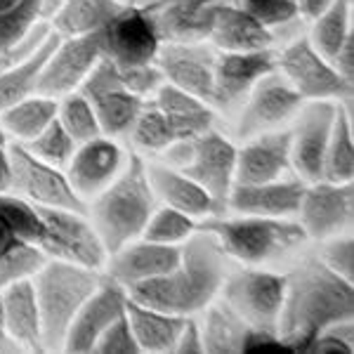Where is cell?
<instances>
[{
    "label": "cell",
    "instance_id": "obj_46",
    "mask_svg": "<svg viewBox=\"0 0 354 354\" xmlns=\"http://www.w3.org/2000/svg\"><path fill=\"white\" fill-rule=\"evenodd\" d=\"M118 76H121V83L125 88H128L133 95L142 97V100L151 97L163 83V73H161V68L156 66V62L118 66Z\"/></svg>",
    "mask_w": 354,
    "mask_h": 354
},
{
    "label": "cell",
    "instance_id": "obj_54",
    "mask_svg": "<svg viewBox=\"0 0 354 354\" xmlns=\"http://www.w3.org/2000/svg\"><path fill=\"white\" fill-rule=\"evenodd\" d=\"M19 347L15 345V340L8 335V328H5V319H3V302H0V354L5 352H17Z\"/></svg>",
    "mask_w": 354,
    "mask_h": 354
},
{
    "label": "cell",
    "instance_id": "obj_50",
    "mask_svg": "<svg viewBox=\"0 0 354 354\" xmlns=\"http://www.w3.org/2000/svg\"><path fill=\"white\" fill-rule=\"evenodd\" d=\"M330 3H333V0H298V12L300 17H305V19H314V17L322 15Z\"/></svg>",
    "mask_w": 354,
    "mask_h": 354
},
{
    "label": "cell",
    "instance_id": "obj_23",
    "mask_svg": "<svg viewBox=\"0 0 354 354\" xmlns=\"http://www.w3.org/2000/svg\"><path fill=\"white\" fill-rule=\"evenodd\" d=\"M180 260V245L156 243L145 236H137L133 241L121 245L109 253V277L125 288H133L137 283L151 281L163 277Z\"/></svg>",
    "mask_w": 354,
    "mask_h": 354
},
{
    "label": "cell",
    "instance_id": "obj_53",
    "mask_svg": "<svg viewBox=\"0 0 354 354\" xmlns=\"http://www.w3.org/2000/svg\"><path fill=\"white\" fill-rule=\"evenodd\" d=\"M62 5H64V0H38V19L50 24L55 15L62 10Z\"/></svg>",
    "mask_w": 354,
    "mask_h": 354
},
{
    "label": "cell",
    "instance_id": "obj_24",
    "mask_svg": "<svg viewBox=\"0 0 354 354\" xmlns=\"http://www.w3.org/2000/svg\"><path fill=\"white\" fill-rule=\"evenodd\" d=\"M290 170V130H265L248 137L241 149H236V182L241 185L279 180Z\"/></svg>",
    "mask_w": 354,
    "mask_h": 354
},
{
    "label": "cell",
    "instance_id": "obj_12",
    "mask_svg": "<svg viewBox=\"0 0 354 354\" xmlns=\"http://www.w3.org/2000/svg\"><path fill=\"white\" fill-rule=\"evenodd\" d=\"M78 93H83L90 100L97 113V121H100L102 135L109 137L128 135L147 102L125 88L121 76H118V66L104 57L88 73Z\"/></svg>",
    "mask_w": 354,
    "mask_h": 354
},
{
    "label": "cell",
    "instance_id": "obj_13",
    "mask_svg": "<svg viewBox=\"0 0 354 354\" xmlns=\"http://www.w3.org/2000/svg\"><path fill=\"white\" fill-rule=\"evenodd\" d=\"M302 97L293 88L281 71H272L262 76L253 90L243 100L236 113V137L248 140V137L265 133V130H277L283 123L298 113L302 106Z\"/></svg>",
    "mask_w": 354,
    "mask_h": 354
},
{
    "label": "cell",
    "instance_id": "obj_16",
    "mask_svg": "<svg viewBox=\"0 0 354 354\" xmlns=\"http://www.w3.org/2000/svg\"><path fill=\"white\" fill-rule=\"evenodd\" d=\"M354 187L352 182H328L317 180L305 185L298 208V222L307 239L326 241L352 230Z\"/></svg>",
    "mask_w": 354,
    "mask_h": 354
},
{
    "label": "cell",
    "instance_id": "obj_6",
    "mask_svg": "<svg viewBox=\"0 0 354 354\" xmlns=\"http://www.w3.org/2000/svg\"><path fill=\"white\" fill-rule=\"evenodd\" d=\"M168 165L198 182L215 203V215L227 210V198L236 182V147L215 128L196 137L177 140L161 151Z\"/></svg>",
    "mask_w": 354,
    "mask_h": 354
},
{
    "label": "cell",
    "instance_id": "obj_56",
    "mask_svg": "<svg viewBox=\"0 0 354 354\" xmlns=\"http://www.w3.org/2000/svg\"><path fill=\"white\" fill-rule=\"evenodd\" d=\"M12 5H17V0H0V12H5V10H10Z\"/></svg>",
    "mask_w": 354,
    "mask_h": 354
},
{
    "label": "cell",
    "instance_id": "obj_9",
    "mask_svg": "<svg viewBox=\"0 0 354 354\" xmlns=\"http://www.w3.org/2000/svg\"><path fill=\"white\" fill-rule=\"evenodd\" d=\"M8 156V192L17 194V196H24L36 205H50V208H66L85 213V201L73 192V187L66 180V173L62 168L41 161L19 142H10Z\"/></svg>",
    "mask_w": 354,
    "mask_h": 354
},
{
    "label": "cell",
    "instance_id": "obj_28",
    "mask_svg": "<svg viewBox=\"0 0 354 354\" xmlns=\"http://www.w3.org/2000/svg\"><path fill=\"white\" fill-rule=\"evenodd\" d=\"M125 317L130 322V328L135 333L140 352H151V354L173 352L177 333H180L182 324L187 319L180 317V314H170L156 310V307L142 305V302H137L133 298H128Z\"/></svg>",
    "mask_w": 354,
    "mask_h": 354
},
{
    "label": "cell",
    "instance_id": "obj_15",
    "mask_svg": "<svg viewBox=\"0 0 354 354\" xmlns=\"http://www.w3.org/2000/svg\"><path fill=\"white\" fill-rule=\"evenodd\" d=\"M338 113V102L310 100L302 102L290 128V165L302 182L322 180L324 153H326L330 130Z\"/></svg>",
    "mask_w": 354,
    "mask_h": 354
},
{
    "label": "cell",
    "instance_id": "obj_11",
    "mask_svg": "<svg viewBox=\"0 0 354 354\" xmlns=\"http://www.w3.org/2000/svg\"><path fill=\"white\" fill-rule=\"evenodd\" d=\"M104 59L116 66L145 64L153 62L161 45L156 15L145 12L133 5H123L116 15L97 31Z\"/></svg>",
    "mask_w": 354,
    "mask_h": 354
},
{
    "label": "cell",
    "instance_id": "obj_55",
    "mask_svg": "<svg viewBox=\"0 0 354 354\" xmlns=\"http://www.w3.org/2000/svg\"><path fill=\"white\" fill-rule=\"evenodd\" d=\"M15 239L17 236L12 234V230H10V225L3 218H0V253H3V250H8L10 245H12Z\"/></svg>",
    "mask_w": 354,
    "mask_h": 354
},
{
    "label": "cell",
    "instance_id": "obj_21",
    "mask_svg": "<svg viewBox=\"0 0 354 354\" xmlns=\"http://www.w3.org/2000/svg\"><path fill=\"white\" fill-rule=\"evenodd\" d=\"M205 41L220 53H248L274 48V31L260 24L239 0H222L210 12Z\"/></svg>",
    "mask_w": 354,
    "mask_h": 354
},
{
    "label": "cell",
    "instance_id": "obj_2",
    "mask_svg": "<svg viewBox=\"0 0 354 354\" xmlns=\"http://www.w3.org/2000/svg\"><path fill=\"white\" fill-rule=\"evenodd\" d=\"M225 274L227 255L222 253L218 239L205 230H196L180 243V260L173 270L128 288V295L142 305L189 317L203 312L210 300L218 298Z\"/></svg>",
    "mask_w": 354,
    "mask_h": 354
},
{
    "label": "cell",
    "instance_id": "obj_42",
    "mask_svg": "<svg viewBox=\"0 0 354 354\" xmlns=\"http://www.w3.org/2000/svg\"><path fill=\"white\" fill-rule=\"evenodd\" d=\"M38 21V0H17V5L0 12V48L24 41Z\"/></svg>",
    "mask_w": 354,
    "mask_h": 354
},
{
    "label": "cell",
    "instance_id": "obj_37",
    "mask_svg": "<svg viewBox=\"0 0 354 354\" xmlns=\"http://www.w3.org/2000/svg\"><path fill=\"white\" fill-rule=\"evenodd\" d=\"M128 135L133 137L137 149L153 151V153L165 151L170 145H175L180 140L168 118L153 106V102H145V106H142L140 116L135 118Z\"/></svg>",
    "mask_w": 354,
    "mask_h": 354
},
{
    "label": "cell",
    "instance_id": "obj_43",
    "mask_svg": "<svg viewBox=\"0 0 354 354\" xmlns=\"http://www.w3.org/2000/svg\"><path fill=\"white\" fill-rule=\"evenodd\" d=\"M260 24L267 28L286 26L300 17L298 12V0H239Z\"/></svg>",
    "mask_w": 354,
    "mask_h": 354
},
{
    "label": "cell",
    "instance_id": "obj_36",
    "mask_svg": "<svg viewBox=\"0 0 354 354\" xmlns=\"http://www.w3.org/2000/svg\"><path fill=\"white\" fill-rule=\"evenodd\" d=\"M57 121L62 123V128L71 135V140L76 145L93 140V137L102 135L97 113L90 104V100L83 93H68L57 100Z\"/></svg>",
    "mask_w": 354,
    "mask_h": 354
},
{
    "label": "cell",
    "instance_id": "obj_20",
    "mask_svg": "<svg viewBox=\"0 0 354 354\" xmlns=\"http://www.w3.org/2000/svg\"><path fill=\"white\" fill-rule=\"evenodd\" d=\"M128 163V151L109 135H97L76 147L66 163V180L83 198H95L109 182L116 180Z\"/></svg>",
    "mask_w": 354,
    "mask_h": 354
},
{
    "label": "cell",
    "instance_id": "obj_5",
    "mask_svg": "<svg viewBox=\"0 0 354 354\" xmlns=\"http://www.w3.org/2000/svg\"><path fill=\"white\" fill-rule=\"evenodd\" d=\"M198 230L210 232L218 239L222 253L243 265H265L307 241L300 222L290 218H262V215H241L234 218H213Z\"/></svg>",
    "mask_w": 354,
    "mask_h": 354
},
{
    "label": "cell",
    "instance_id": "obj_8",
    "mask_svg": "<svg viewBox=\"0 0 354 354\" xmlns=\"http://www.w3.org/2000/svg\"><path fill=\"white\" fill-rule=\"evenodd\" d=\"M43 215V239L41 248L48 258L66 260L73 265H83L90 270H102L106 265L104 243L95 225L85 218L81 210H66V208H50V205H38Z\"/></svg>",
    "mask_w": 354,
    "mask_h": 354
},
{
    "label": "cell",
    "instance_id": "obj_18",
    "mask_svg": "<svg viewBox=\"0 0 354 354\" xmlns=\"http://www.w3.org/2000/svg\"><path fill=\"white\" fill-rule=\"evenodd\" d=\"M218 50L208 41H161L153 57L163 81L210 104Z\"/></svg>",
    "mask_w": 354,
    "mask_h": 354
},
{
    "label": "cell",
    "instance_id": "obj_44",
    "mask_svg": "<svg viewBox=\"0 0 354 354\" xmlns=\"http://www.w3.org/2000/svg\"><path fill=\"white\" fill-rule=\"evenodd\" d=\"M322 253L319 260L333 270L338 277L354 281V241L352 234H338V236H330L326 241H322Z\"/></svg>",
    "mask_w": 354,
    "mask_h": 354
},
{
    "label": "cell",
    "instance_id": "obj_39",
    "mask_svg": "<svg viewBox=\"0 0 354 354\" xmlns=\"http://www.w3.org/2000/svg\"><path fill=\"white\" fill-rule=\"evenodd\" d=\"M45 262H48V255L41 245L15 239L8 250L0 253V288L15 281L33 279Z\"/></svg>",
    "mask_w": 354,
    "mask_h": 354
},
{
    "label": "cell",
    "instance_id": "obj_19",
    "mask_svg": "<svg viewBox=\"0 0 354 354\" xmlns=\"http://www.w3.org/2000/svg\"><path fill=\"white\" fill-rule=\"evenodd\" d=\"M128 298H130L128 288L121 286L118 281H113L109 274H102L97 288L88 295V300L83 302L81 310L73 317L62 350H66L71 354L93 352L102 330L109 326L111 322H116L125 312Z\"/></svg>",
    "mask_w": 354,
    "mask_h": 354
},
{
    "label": "cell",
    "instance_id": "obj_38",
    "mask_svg": "<svg viewBox=\"0 0 354 354\" xmlns=\"http://www.w3.org/2000/svg\"><path fill=\"white\" fill-rule=\"evenodd\" d=\"M0 218L8 222L17 239L28 243H41L45 232L43 215L38 205L28 198L17 196L12 192H3L0 194Z\"/></svg>",
    "mask_w": 354,
    "mask_h": 354
},
{
    "label": "cell",
    "instance_id": "obj_34",
    "mask_svg": "<svg viewBox=\"0 0 354 354\" xmlns=\"http://www.w3.org/2000/svg\"><path fill=\"white\" fill-rule=\"evenodd\" d=\"M354 175V145H352V123L350 113L342 104H338L335 123L330 130V140L324 153L322 180L328 182H352Z\"/></svg>",
    "mask_w": 354,
    "mask_h": 354
},
{
    "label": "cell",
    "instance_id": "obj_51",
    "mask_svg": "<svg viewBox=\"0 0 354 354\" xmlns=\"http://www.w3.org/2000/svg\"><path fill=\"white\" fill-rule=\"evenodd\" d=\"M8 177H10V156H8V142L0 130V194L8 192Z\"/></svg>",
    "mask_w": 354,
    "mask_h": 354
},
{
    "label": "cell",
    "instance_id": "obj_49",
    "mask_svg": "<svg viewBox=\"0 0 354 354\" xmlns=\"http://www.w3.org/2000/svg\"><path fill=\"white\" fill-rule=\"evenodd\" d=\"M330 62H333V66L338 68L347 81H352V78H354V33L340 45L338 53L333 55V59H330Z\"/></svg>",
    "mask_w": 354,
    "mask_h": 354
},
{
    "label": "cell",
    "instance_id": "obj_7",
    "mask_svg": "<svg viewBox=\"0 0 354 354\" xmlns=\"http://www.w3.org/2000/svg\"><path fill=\"white\" fill-rule=\"evenodd\" d=\"M220 293L248 326L277 330L286 295V274L260 270V265H245L225 274Z\"/></svg>",
    "mask_w": 354,
    "mask_h": 354
},
{
    "label": "cell",
    "instance_id": "obj_52",
    "mask_svg": "<svg viewBox=\"0 0 354 354\" xmlns=\"http://www.w3.org/2000/svg\"><path fill=\"white\" fill-rule=\"evenodd\" d=\"M123 5H133V8H140L145 12H151V15H158L161 10H165L168 5H173L175 0H121Z\"/></svg>",
    "mask_w": 354,
    "mask_h": 354
},
{
    "label": "cell",
    "instance_id": "obj_4",
    "mask_svg": "<svg viewBox=\"0 0 354 354\" xmlns=\"http://www.w3.org/2000/svg\"><path fill=\"white\" fill-rule=\"evenodd\" d=\"M100 279L102 270H90V267L55 258H48V262L36 272L31 281L41 307L45 350H62L73 317L97 288Z\"/></svg>",
    "mask_w": 354,
    "mask_h": 354
},
{
    "label": "cell",
    "instance_id": "obj_3",
    "mask_svg": "<svg viewBox=\"0 0 354 354\" xmlns=\"http://www.w3.org/2000/svg\"><path fill=\"white\" fill-rule=\"evenodd\" d=\"M156 205L158 198L149 185L145 158L140 153H128L125 168L97 194L93 205V225L106 253L142 236Z\"/></svg>",
    "mask_w": 354,
    "mask_h": 354
},
{
    "label": "cell",
    "instance_id": "obj_29",
    "mask_svg": "<svg viewBox=\"0 0 354 354\" xmlns=\"http://www.w3.org/2000/svg\"><path fill=\"white\" fill-rule=\"evenodd\" d=\"M201 340L208 354H239L248 333V324L225 298H213L203 307Z\"/></svg>",
    "mask_w": 354,
    "mask_h": 354
},
{
    "label": "cell",
    "instance_id": "obj_40",
    "mask_svg": "<svg viewBox=\"0 0 354 354\" xmlns=\"http://www.w3.org/2000/svg\"><path fill=\"white\" fill-rule=\"evenodd\" d=\"M194 232H196V218L177 208H170V205H156V210L149 215L145 230H142V236L156 243L180 245Z\"/></svg>",
    "mask_w": 354,
    "mask_h": 354
},
{
    "label": "cell",
    "instance_id": "obj_10",
    "mask_svg": "<svg viewBox=\"0 0 354 354\" xmlns=\"http://www.w3.org/2000/svg\"><path fill=\"white\" fill-rule=\"evenodd\" d=\"M277 68L286 81L300 93L305 102L333 100L347 102L352 97V81L333 66L326 57L310 43V38H298L277 55Z\"/></svg>",
    "mask_w": 354,
    "mask_h": 354
},
{
    "label": "cell",
    "instance_id": "obj_27",
    "mask_svg": "<svg viewBox=\"0 0 354 354\" xmlns=\"http://www.w3.org/2000/svg\"><path fill=\"white\" fill-rule=\"evenodd\" d=\"M151 102L158 111L173 125L180 140L196 137L215 125V111L201 97H194L170 83H161V88L151 95Z\"/></svg>",
    "mask_w": 354,
    "mask_h": 354
},
{
    "label": "cell",
    "instance_id": "obj_33",
    "mask_svg": "<svg viewBox=\"0 0 354 354\" xmlns=\"http://www.w3.org/2000/svg\"><path fill=\"white\" fill-rule=\"evenodd\" d=\"M57 41H59V33L50 31V36L41 43V48H38L36 53L28 55L21 64L0 73V113L8 111L15 102L21 100V97L36 93V78H38V73H41L43 62L53 53Z\"/></svg>",
    "mask_w": 354,
    "mask_h": 354
},
{
    "label": "cell",
    "instance_id": "obj_17",
    "mask_svg": "<svg viewBox=\"0 0 354 354\" xmlns=\"http://www.w3.org/2000/svg\"><path fill=\"white\" fill-rule=\"evenodd\" d=\"M272 71H277L274 48L248 50V53H220L218 50L210 106L222 113L236 111L253 90V85Z\"/></svg>",
    "mask_w": 354,
    "mask_h": 354
},
{
    "label": "cell",
    "instance_id": "obj_30",
    "mask_svg": "<svg viewBox=\"0 0 354 354\" xmlns=\"http://www.w3.org/2000/svg\"><path fill=\"white\" fill-rule=\"evenodd\" d=\"M222 0H175L156 15L161 41H205L210 12Z\"/></svg>",
    "mask_w": 354,
    "mask_h": 354
},
{
    "label": "cell",
    "instance_id": "obj_31",
    "mask_svg": "<svg viewBox=\"0 0 354 354\" xmlns=\"http://www.w3.org/2000/svg\"><path fill=\"white\" fill-rule=\"evenodd\" d=\"M57 118V100L55 97L31 93L15 102L5 113H0V130L10 135L15 142L24 145L33 140L41 130L48 128Z\"/></svg>",
    "mask_w": 354,
    "mask_h": 354
},
{
    "label": "cell",
    "instance_id": "obj_48",
    "mask_svg": "<svg viewBox=\"0 0 354 354\" xmlns=\"http://www.w3.org/2000/svg\"><path fill=\"white\" fill-rule=\"evenodd\" d=\"M173 352L175 354H201L203 352L201 326H198V322L192 317V314L185 319V324H182L180 333H177V340H175Z\"/></svg>",
    "mask_w": 354,
    "mask_h": 354
},
{
    "label": "cell",
    "instance_id": "obj_25",
    "mask_svg": "<svg viewBox=\"0 0 354 354\" xmlns=\"http://www.w3.org/2000/svg\"><path fill=\"white\" fill-rule=\"evenodd\" d=\"M0 302H3L5 328H8L10 338L15 340V345L28 352H45L41 307H38L31 279L8 283L0 288Z\"/></svg>",
    "mask_w": 354,
    "mask_h": 354
},
{
    "label": "cell",
    "instance_id": "obj_45",
    "mask_svg": "<svg viewBox=\"0 0 354 354\" xmlns=\"http://www.w3.org/2000/svg\"><path fill=\"white\" fill-rule=\"evenodd\" d=\"M95 354H140V345L135 340V333L130 328V322L125 317V312L116 322H111L109 326L102 330V335L97 338Z\"/></svg>",
    "mask_w": 354,
    "mask_h": 354
},
{
    "label": "cell",
    "instance_id": "obj_1",
    "mask_svg": "<svg viewBox=\"0 0 354 354\" xmlns=\"http://www.w3.org/2000/svg\"><path fill=\"white\" fill-rule=\"evenodd\" d=\"M354 317L352 281L328 270L319 255L286 274V295L277 333L293 352L305 347L330 324Z\"/></svg>",
    "mask_w": 354,
    "mask_h": 354
},
{
    "label": "cell",
    "instance_id": "obj_22",
    "mask_svg": "<svg viewBox=\"0 0 354 354\" xmlns=\"http://www.w3.org/2000/svg\"><path fill=\"white\" fill-rule=\"evenodd\" d=\"M305 185L298 175L279 177L270 182H255V185L232 187L227 198V210L241 215H262V218H293L300 208V198Z\"/></svg>",
    "mask_w": 354,
    "mask_h": 354
},
{
    "label": "cell",
    "instance_id": "obj_32",
    "mask_svg": "<svg viewBox=\"0 0 354 354\" xmlns=\"http://www.w3.org/2000/svg\"><path fill=\"white\" fill-rule=\"evenodd\" d=\"M121 8V0H64L50 24L59 36H81L100 31Z\"/></svg>",
    "mask_w": 354,
    "mask_h": 354
},
{
    "label": "cell",
    "instance_id": "obj_41",
    "mask_svg": "<svg viewBox=\"0 0 354 354\" xmlns=\"http://www.w3.org/2000/svg\"><path fill=\"white\" fill-rule=\"evenodd\" d=\"M24 147L33 156L41 158V161L57 165V168H66V163L71 161L78 145L71 140V135H68L66 130L62 128V123L55 118V121L45 130H41L33 140L24 142Z\"/></svg>",
    "mask_w": 354,
    "mask_h": 354
},
{
    "label": "cell",
    "instance_id": "obj_26",
    "mask_svg": "<svg viewBox=\"0 0 354 354\" xmlns=\"http://www.w3.org/2000/svg\"><path fill=\"white\" fill-rule=\"evenodd\" d=\"M149 185L156 198H161L165 205L177 208L192 218L201 220L208 215H215V203L210 194L198 185L194 177L182 173L173 165H147Z\"/></svg>",
    "mask_w": 354,
    "mask_h": 354
},
{
    "label": "cell",
    "instance_id": "obj_35",
    "mask_svg": "<svg viewBox=\"0 0 354 354\" xmlns=\"http://www.w3.org/2000/svg\"><path fill=\"white\" fill-rule=\"evenodd\" d=\"M352 36V0H333L312 19L310 43L330 62L338 48Z\"/></svg>",
    "mask_w": 354,
    "mask_h": 354
},
{
    "label": "cell",
    "instance_id": "obj_47",
    "mask_svg": "<svg viewBox=\"0 0 354 354\" xmlns=\"http://www.w3.org/2000/svg\"><path fill=\"white\" fill-rule=\"evenodd\" d=\"M50 31H53V26H50L48 21H38L24 41H19L17 45H10V48H0V73L17 66V64H21L28 55L36 53V50L41 48V43L50 36Z\"/></svg>",
    "mask_w": 354,
    "mask_h": 354
},
{
    "label": "cell",
    "instance_id": "obj_14",
    "mask_svg": "<svg viewBox=\"0 0 354 354\" xmlns=\"http://www.w3.org/2000/svg\"><path fill=\"white\" fill-rule=\"evenodd\" d=\"M100 59L102 48L97 31L81 33V36H59L53 53L41 66V73L36 78V93L55 97V100L76 93Z\"/></svg>",
    "mask_w": 354,
    "mask_h": 354
}]
</instances>
